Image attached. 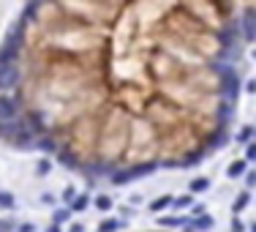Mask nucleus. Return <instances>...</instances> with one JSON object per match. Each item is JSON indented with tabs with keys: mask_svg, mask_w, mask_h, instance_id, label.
Instances as JSON below:
<instances>
[{
	"mask_svg": "<svg viewBox=\"0 0 256 232\" xmlns=\"http://www.w3.org/2000/svg\"><path fill=\"white\" fill-rule=\"evenodd\" d=\"M254 47L256 0H25L0 41V142L90 183L194 167Z\"/></svg>",
	"mask_w": 256,
	"mask_h": 232,
	"instance_id": "f257e3e1",
	"label": "nucleus"
},
{
	"mask_svg": "<svg viewBox=\"0 0 256 232\" xmlns=\"http://www.w3.org/2000/svg\"><path fill=\"white\" fill-rule=\"evenodd\" d=\"M0 232H14V230H11V224H8V221H3V218H0Z\"/></svg>",
	"mask_w": 256,
	"mask_h": 232,
	"instance_id": "f03ea898",
	"label": "nucleus"
}]
</instances>
